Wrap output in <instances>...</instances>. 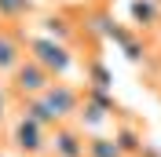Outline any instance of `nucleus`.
I'll return each instance as SVG.
<instances>
[{
    "label": "nucleus",
    "mask_w": 161,
    "mask_h": 157,
    "mask_svg": "<svg viewBox=\"0 0 161 157\" xmlns=\"http://www.w3.org/2000/svg\"><path fill=\"white\" fill-rule=\"evenodd\" d=\"M11 146L22 157H48L51 146V128L40 124L33 113H22L15 124H11Z\"/></svg>",
    "instance_id": "nucleus-1"
},
{
    "label": "nucleus",
    "mask_w": 161,
    "mask_h": 157,
    "mask_svg": "<svg viewBox=\"0 0 161 157\" xmlns=\"http://www.w3.org/2000/svg\"><path fill=\"white\" fill-rule=\"evenodd\" d=\"M84 157H128L121 150L117 139H103V135H88V154Z\"/></svg>",
    "instance_id": "nucleus-2"
},
{
    "label": "nucleus",
    "mask_w": 161,
    "mask_h": 157,
    "mask_svg": "<svg viewBox=\"0 0 161 157\" xmlns=\"http://www.w3.org/2000/svg\"><path fill=\"white\" fill-rule=\"evenodd\" d=\"M4 121H8V106H4V95H0V128H4Z\"/></svg>",
    "instance_id": "nucleus-3"
},
{
    "label": "nucleus",
    "mask_w": 161,
    "mask_h": 157,
    "mask_svg": "<svg viewBox=\"0 0 161 157\" xmlns=\"http://www.w3.org/2000/svg\"><path fill=\"white\" fill-rule=\"evenodd\" d=\"M0 157H8V150H4V146H0Z\"/></svg>",
    "instance_id": "nucleus-4"
}]
</instances>
